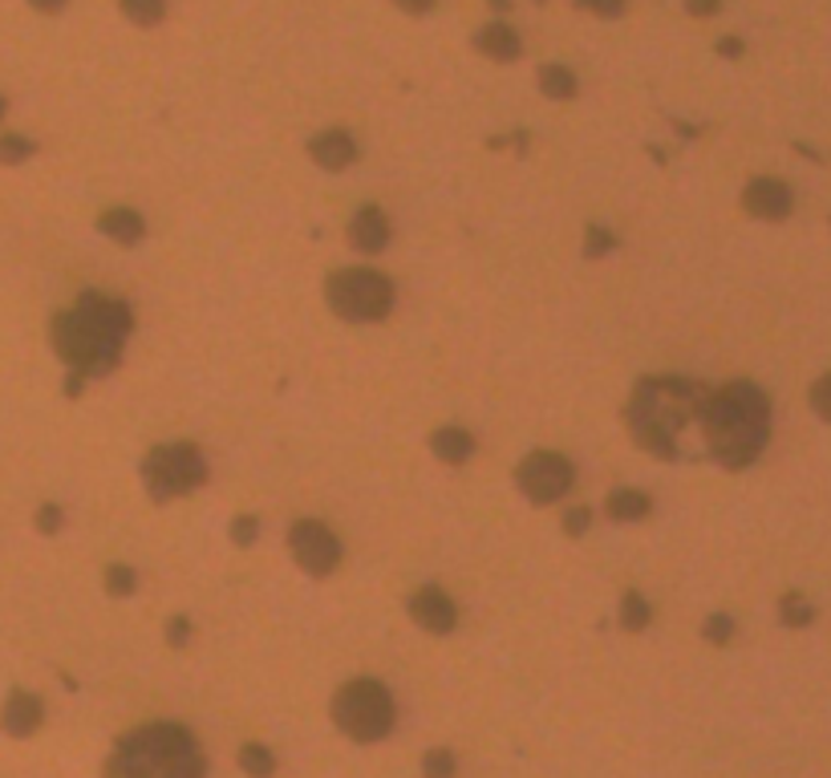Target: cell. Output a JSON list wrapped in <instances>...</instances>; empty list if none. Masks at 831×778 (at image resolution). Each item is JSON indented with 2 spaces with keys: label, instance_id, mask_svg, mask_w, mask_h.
<instances>
[{
  "label": "cell",
  "instance_id": "7c38bea8",
  "mask_svg": "<svg viewBox=\"0 0 831 778\" xmlns=\"http://www.w3.org/2000/svg\"><path fill=\"white\" fill-rule=\"evenodd\" d=\"M41 717H45V705H41L37 693L17 690L9 693V702H4L0 726H4V734H13V738H29V734H37Z\"/></svg>",
  "mask_w": 831,
  "mask_h": 778
},
{
  "label": "cell",
  "instance_id": "d590c367",
  "mask_svg": "<svg viewBox=\"0 0 831 778\" xmlns=\"http://www.w3.org/2000/svg\"><path fill=\"white\" fill-rule=\"evenodd\" d=\"M398 9H406V13H430L434 9V0H393Z\"/></svg>",
  "mask_w": 831,
  "mask_h": 778
},
{
  "label": "cell",
  "instance_id": "9a60e30c",
  "mask_svg": "<svg viewBox=\"0 0 831 778\" xmlns=\"http://www.w3.org/2000/svg\"><path fill=\"white\" fill-rule=\"evenodd\" d=\"M605 511L608 519H617V523H641V519H649V511H654V499H649L645 490L620 487L605 499Z\"/></svg>",
  "mask_w": 831,
  "mask_h": 778
},
{
  "label": "cell",
  "instance_id": "83f0119b",
  "mask_svg": "<svg viewBox=\"0 0 831 778\" xmlns=\"http://www.w3.org/2000/svg\"><path fill=\"white\" fill-rule=\"evenodd\" d=\"M134 568L127 564H114L110 572H106V588H110V596H130L134 592Z\"/></svg>",
  "mask_w": 831,
  "mask_h": 778
},
{
  "label": "cell",
  "instance_id": "836d02e7",
  "mask_svg": "<svg viewBox=\"0 0 831 778\" xmlns=\"http://www.w3.org/2000/svg\"><path fill=\"white\" fill-rule=\"evenodd\" d=\"M37 528L45 531V536L62 528V507H53V503H50V507H41V511H37Z\"/></svg>",
  "mask_w": 831,
  "mask_h": 778
},
{
  "label": "cell",
  "instance_id": "ac0fdd59",
  "mask_svg": "<svg viewBox=\"0 0 831 778\" xmlns=\"http://www.w3.org/2000/svg\"><path fill=\"white\" fill-rule=\"evenodd\" d=\"M98 227L110 239H118V244H139V239L147 236V224H142V215L130 212V207H110V212L98 219Z\"/></svg>",
  "mask_w": 831,
  "mask_h": 778
},
{
  "label": "cell",
  "instance_id": "ab89813d",
  "mask_svg": "<svg viewBox=\"0 0 831 778\" xmlns=\"http://www.w3.org/2000/svg\"><path fill=\"white\" fill-rule=\"evenodd\" d=\"M4 110H9V101H4V98H0V118H4Z\"/></svg>",
  "mask_w": 831,
  "mask_h": 778
},
{
  "label": "cell",
  "instance_id": "ba28073f",
  "mask_svg": "<svg viewBox=\"0 0 831 778\" xmlns=\"http://www.w3.org/2000/svg\"><path fill=\"white\" fill-rule=\"evenodd\" d=\"M572 478H576V471H572V463H568L564 454L536 451V454H528V458L519 463L516 483L531 503H555V499H564V495H568Z\"/></svg>",
  "mask_w": 831,
  "mask_h": 778
},
{
  "label": "cell",
  "instance_id": "44dd1931",
  "mask_svg": "<svg viewBox=\"0 0 831 778\" xmlns=\"http://www.w3.org/2000/svg\"><path fill=\"white\" fill-rule=\"evenodd\" d=\"M118 9H122L134 25H159V21L166 17L163 0H118Z\"/></svg>",
  "mask_w": 831,
  "mask_h": 778
},
{
  "label": "cell",
  "instance_id": "5bb4252c",
  "mask_svg": "<svg viewBox=\"0 0 831 778\" xmlns=\"http://www.w3.org/2000/svg\"><path fill=\"white\" fill-rule=\"evenodd\" d=\"M349 244L357 251H366V256L381 251L390 244V219H386L378 207H361V212L349 219Z\"/></svg>",
  "mask_w": 831,
  "mask_h": 778
},
{
  "label": "cell",
  "instance_id": "1f68e13d",
  "mask_svg": "<svg viewBox=\"0 0 831 778\" xmlns=\"http://www.w3.org/2000/svg\"><path fill=\"white\" fill-rule=\"evenodd\" d=\"M166 640L175 645V649H183L191 640V620L187 616H171V625H166Z\"/></svg>",
  "mask_w": 831,
  "mask_h": 778
},
{
  "label": "cell",
  "instance_id": "e575fe53",
  "mask_svg": "<svg viewBox=\"0 0 831 778\" xmlns=\"http://www.w3.org/2000/svg\"><path fill=\"white\" fill-rule=\"evenodd\" d=\"M686 9H690L693 17H714L722 9V0H686Z\"/></svg>",
  "mask_w": 831,
  "mask_h": 778
},
{
  "label": "cell",
  "instance_id": "4dcf8cb0",
  "mask_svg": "<svg viewBox=\"0 0 831 778\" xmlns=\"http://www.w3.org/2000/svg\"><path fill=\"white\" fill-rule=\"evenodd\" d=\"M580 9H589L596 17H620L625 13V0H576Z\"/></svg>",
  "mask_w": 831,
  "mask_h": 778
},
{
  "label": "cell",
  "instance_id": "277c9868",
  "mask_svg": "<svg viewBox=\"0 0 831 778\" xmlns=\"http://www.w3.org/2000/svg\"><path fill=\"white\" fill-rule=\"evenodd\" d=\"M203 754L183 726L154 722V726L130 730L114 746L106 778H203Z\"/></svg>",
  "mask_w": 831,
  "mask_h": 778
},
{
  "label": "cell",
  "instance_id": "d6a6232c",
  "mask_svg": "<svg viewBox=\"0 0 831 778\" xmlns=\"http://www.w3.org/2000/svg\"><path fill=\"white\" fill-rule=\"evenodd\" d=\"M589 519H592L589 507H576V511H568L564 531H568V536H584V531H589Z\"/></svg>",
  "mask_w": 831,
  "mask_h": 778
},
{
  "label": "cell",
  "instance_id": "e0dca14e",
  "mask_svg": "<svg viewBox=\"0 0 831 778\" xmlns=\"http://www.w3.org/2000/svg\"><path fill=\"white\" fill-rule=\"evenodd\" d=\"M430 446H434V454H439L442 463L451 466H463L471 454H475V434L463 426H442L434 439H430Z\"/></svg>",
  "mask_w": 831,
  "mask_h": 778
},
{
  "label": "cell",
  "instance_id": "8992f818",
  "mask_svg": "<svg viewBox=\"0 0 831 778\" xmlns=\"http://www.w3.org/2000/svg\"><path fill=\"white\" fill-rule=\"evenodd\" d=\"M325 296L333 304V313L345 321H381L393 309V284L374 268H345L333 272L325 284Z\"/></svg>",
  "mask_w": 831,
  "mask_h": 778
},
{
  "label": "cell",
  "instance_id": "2e32d148",
  "mask_svg": "<svg viewBox=\"0 0 831 778\" xmlns=\"http://www.w3.org/2000/svg\"><path fill=\"white\" fill-rule=\"evenodd\" d=\"M475 50L487 53L492 62H516L519 53H524V45H519V37L511 33V25H487L475 33Z\"/></svg>",
  "mask_w": 831,
  "mask_h": 778
},
{
  "label": "cell",
  "instance_id": "f35d334b",
  "mask_svg": "<svg viewBox=\"0 0 831 778\" xmlns=\"http://www.w3.org/2000/svg\"><path fill=\"white\" fill-rule=\"evenodd\" d=\"M495 9H511V0H492Z\"/></svg>",
  "mask_w": 831,
  "mask_h": 778
},
{
  "label": "cell",
  "instance_id": "f546056e",
  "mask_svg": "<svg viewBox=\"0 0 831 778\" xmlns=\"http://www.w3.org/2000/svg\"><path fill=\"white\" fill-rule=\"evenodd\" d=\"M256 536H260V523H256L252 515H236V519H231V540L240 543V548H248Z\"/></svg>",
  "mask_w": 831,
  "mask_h": 778
},
{
  "label": "cell",
  "instance_id": "ffe728a7",
  "mask_svg": "<svg viewBox=\"0 0 831 778\" xmlns=\"http://www.w3.org/2000/svg\"><path fill=\"white\" fill-rule=\"evenodd\" d=\"M240 766H244V775L272 778V775H277V754L268 750L265 742H248V746L240 750Z\"/></svg>",
  "mask_w": 831,
  "mask_h": 778
},
{
  "label": "cell",
  "instance_id": "8fae6325",
  "mask_svg": "<svg viewBox=\"0 0 831 778\" xmlns=\"http://www.w3.org/2000/svg\"><path fill=\"white\" fill-rule=\"evenodd\" d=\"M410 616H414V625H422L427 633H451V628L458 625L454 601L442 588H434V584H427V588H418L414 596H410Z\"/></svg>",
  "mask_w": 831,
  "mask_h": 778
},
{
  "label": "cell",
  "instance_id": "7402d4cb",
  "mask_svg": "<svg viewBox=\"0 0 831 778\" xmlns=\"http://www.w3.org/2000/svg\"><path fill=\"white\" fill-rule=\"evenodd\" d=\"M620 625L629 628V633H641V628L649 625V601H645L641 592H625V601H620Z\"/></svg>",
  "mask_w": 831,
  "mask_h": 778
},
{
  "label": "cell",
  "instance_id": "f1b7e54d",
  "mask_svg": "<svg viewBox=\"0 0 831 778\" xmlns=\"http://www.w3.org/2000/svg\"><path fill=\"white\" fill-rule=\"evenodd\" d=\"M811 410H816L823 422H831V374H823L811 386Z\"/></svg>",
  "mask_w": 831,
  "mask_h": 778
},
{
  "label": "cell",
  "instance_id": "30bf717a",
  "mask_svg": "<svg viewBox=\"0 0 831 778\" xmlns=\"http://www.w3.org/2000/svg\"><path fill=\"white\" fill-rule=\"evenodd\" d=\"M743 207H746L751 215H755V219L779 224V219H787V215H791L795 195H791V187H787L783 179L763 175V179H755V183H746V191H743Z\"/></svg>",
  "mask_w": 831,
  "mask_h": 778
},
{
  "label": "cell",
  "instance_id": "9c48e42d",
  "mask_svg": "<svg viewBox=\"0 0 831 778\" xmlns=\"http://www.w3.org/2000/svg\"><path fill=\"white\" fill-rule=\"evenodd\" d=\"M289 548H292V560L316 580L328 576V572H337V564H341L337 536H333L325 523H316V519H301V523L292 528Z\"/></svg>",
  "mask_w": 831,
  "mask_h": 778
},
{
  "label": "cell",
  "instance_id": "3957f363",
  "mask_svg": "<svg viewBox=\"0 0 831 778\" xmlns=\"http://www.w3.org/2000/svg\"><path fill=\"white\" fill-rule=\"evenodd\" d=\"M770 439V402L755 381H731L710 389L702 414V446L710 458L743 471L763 454Z\"/></svg>",
  "mask_w": 831,
  "mask_h": 778
},
{
  "label": "cell",
  "instance_id": "4fadbf2b",
  "mask_svg": "<svg viewBox=\"0 0 831 778\" xmlns=\"http://www.w3.org/2000/svg\"><path fill=\"white\" fill-rule=\"evenodd\" d=\"M309 154H313V163L325 166V171H345V166L357 163V142H353L345 130H325V134H316V139L309 142Z\"/></svg>",
  "mask_w": 831,
  "mask_h": 778
},
{
  "label": "cell",
  "instance_id": "6da1fadb",
  "mask_svg": "<svg viewBox=\"0 0 831 778\" xmlns=\"http://www.w3.org/2000/svg\"><path fill=\"white\" fill-rule=\"evenodd\" d=\"M710 386L690 377H649L637 386L629 402V430L637 446L657 458H686L690 454V430L702 439V414Z\"/></svg>",
  "mask_w": 831,
  "mask_h": 778
},
{
  "label": "cell",
  "instance_id": "603a6c76",
  "mask_svg": "<svg viewBox=\"0 0 831 778\" xmlns=\"http://www.w3.org/2000/svg\"><path fill=\"white\" fill-rule=\"evenodd\" d=\"M779 613H783V625H791V628H803L811 625V616H816V608L799 596V592H787L779 601Z\"/></svg>",
  "mask_w": 831,
  "mask_h": 778
},
{
  "label": "cell",
  "instance_id": "8d00e7d4",
  "mask_svg": "<svg viewBox=\"0 0 831 778\" xmlns=\"http://www.w3.org/2000/svg\"><path fill=\"white\" fill-rule=\"evenodd\" d=\"M29 4H33L37 13H62L69 0H29Z\"/></svg>",
  "mask_w": 831,
  "mask_h": 778
},
{
  "label": "cell",
  "instance_id": "484cf974",
  "mask_svg": "<svg viewBox=\"0 0 831 778\" xmlns=\"http://www.w3.org/2000/svg\"><path fill=\"white\" fill-rule=\"evenodd\" d=\"M702 637L710 640V645H726V640L734 637V616H726V613H714V616H705V625H702Z\"/></svg>",
  "mask_w": 831,
  "mask_h": 778
},
{
  "label": "cell",
  "instance_id": "7a4b0ae2",
  "mask_svg": "<svg viewBox=\"0 0 831 778\" xmlns=\"http://www.w3.org/2000/svg\"><path fill=\"white\" fill-rule=\"evenodd\" d=\"M127 337L130 309L101 292H82V301L53 321V349L69 365V377H82V381L110 374L122 357Z\"/></svg>",
  "mask_w": 831,
  "mask_h": 778
},
{
  "label": "cell",
  "instance_id": "cb8c5ba5",
  "mask_svg": "<svg viewBox=\"0 0 831 778\" xmlns=\"http://www.w3.org/2000/svg\"><path fill=\"white\" fill-rule=\"evenodd\" d=\"M458 763H454L451 750H427L422 754V775L427 778H454Z\"/></svg>",
  "mask_w": 831,
  "mask_h": 778
},
{
  "label": "cell",
  "instance_id": "d6986e66",
  "mask_svg": "<svg viewBox=\"0 0 831 778\" xmlns=\"http://www.w3.org/2000/svg\"><path fill=\"white\" fill-rule=\"evenodd\" d=\"M540 89H543V98H552V101L576 98V74H572L568 65H543Z\"/></svg>",
  "mask_w": 831,
  "mask_h": 778
},
{
  "label": "cell",
  "instance_id": "5b68a950",
  "mask_svg": "<svg viewBox=\"0 0 831 778\" xmlns=\"http://www.w3.org/2000/svg\"><path fill=\"white\" fill-rule=\"evenodd\" d=\"M333 722L353 742H381L393 730V698L374 678H357L341 685L333 698Z\"/></svg>",
  "mask_w": 831,
  "mask_h": 778
},
{
  "label": "cell",
  "instance_id": "74e56055",
  "mask_svg": "<svg viewBox=\"0 0 831 778\" xmlns=\"http://www.w3.org/2000/svg\"><path fill=\"white\" fill-rule=\"evenodd\" d=\"M719 53L722 57H738V53H743V41H722Z\"/></svg>",
  "mask_w": 831,
  "mask_h": 778
},
{
  "label": "cell",
  "instance_id": "52a82bcc",
  "mask_svg": "<svg viewBox=\"0 0 831 778\" xmlns=\"http://www.w3.org/2000/svg\"><path fill=\"white\" fill-rule=\"evenodd\" d=\"M142 478H147V490H151L154 503H171L207 483V458H203L199 446H187V442L154 446L142 463Z\"/></svg>",
  "mask_w": 831,
  "mask_h": 778
},
{
  "label": "cell",
  "instance_id": "d4e9b609",
  "mask_svg": "<svg viewBox=\"0 0 831 778\" xmlns=\"http://www.w3.org/2000/svg\"><path fill=\"white\" fill-rule=\"evenodd\" d=\"M33 151H37V147L29 139H21V134H4V139H0V163H9V166L33 159Z\"/></svg>",
  "mask_w": 831,
  "mask_h": 778
},
{
  "label": "cell",
  "instance_id": "4316f807",
  "mask_svg": "<svg viewBox=\"0 0 831 778\" xmlns=\"http://www.w3.org/2000/svg\"><path fill=\"white\" fill-rule=\"evenodd\" d=\"M613 248H617L613 231H608V227H601V224H592L589 227V239H584V256H589V260H596V256H605V251H613Z\"/></svg>",
  "mask_w": 831,
  "mask_h": 778
}]
</instances>
